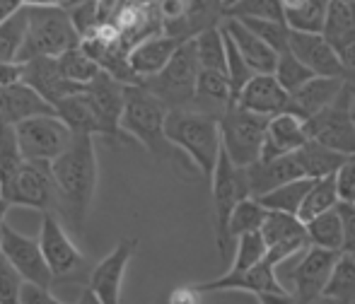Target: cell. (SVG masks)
<instances>
[{
  "mask_svg": "<svg viewBox=\"0 0 355 304\" xmlns=\"http://www.w3.org/2000/svg\"><path fill=\"white\" fill-rule=\"evenodd\" d=\"M51 172L58 186V215L83 234L99 179L92 136H75L73 145L51 162Z\"/></svg>",
  "mask_w": 355,
  "mask_h": 304,
  "instance_id": "6da1fadb",
  "label": "cell"
},
{
  "mask_svg": "<svg viewBox=\"0 0 355 304\" xmlns=\"http://www.w3.org/2000/svg\"><path fill=\"white\" fill-rule=\"evenodd\" d=\"M167 141L177 150L187 152L198 172L211 181L223 152V136H220V118L193 109H172L167 116Z\"/></svg>",
  "mask_w": 355,
  "mask_h": 304,
  "instance_id": "7a4b0ae2",
  "label": "cell"
},
{
  "mask_svg": "<svg viewBox=\"0 0 355 304\" xmlns=\"http://www.w3.org/2000/svg\"><path fill=\"white\" fill-rule=\"evenodd\" d=\"M172 109L157 99L143 84H128L126 109H123L121 128L128 138H136L153 154L155 162H169L177 147L167 141V116Z\"/></svg>",
  "mask_w": 355,
  "mask_h": 304,
  "instance_id": "3957f363",
  "label": "cell"
},
{
  "mask_svg": "<svg viewBox=\"0 0 355 304\" xmlns=\"http://www.w3.org/2000/svg\"><path fill=\"white\" fill-rule=\"evenodd\" d=\"M29 27L19 61H32L39 56H61L83 44V34L75 27L71 10L63 8H32L27 5Z\"/></svg>",
  "mask_w": 355,
  "mask_h": 304,
  "instance_id": "277c9868",
  "label": "cell"
},
{
  "mask_svg": "<svg viewBox=\"0 0 355 304\" xmlns=\"http://www.w3.org/2000/svg\"><path fill=\"white\" fill-rule=\"evenodd\" d=\"M213 186V227H215V244H218L220 258H227L230 247H232V237H230V217H232L234 208L244 201L252 198V188H249L247 169L237 167L227 152H220L218 167L211 179Z\"/></svg>",
  "mask_w": 355,
  "mask_h": 304,
  "instance_id": "5b68a950",
  "label": "cell"
},
{
  "mask_svg": "<svg viewBox=\"0 0 355 304\" xmlns=\"http://www.w3.org/2000/svg\"><path fill=\"white\" fill-rule=\"evenodd\" d=\"M198 73H201V63H198L196 44L193 39H189L157 75L145 78L141 84L157 99H162L169 109H193Z\"/></svg>",
  "mask_w": 355,
  "mask_h": 304,
  "instance_id": "8992f818",
  "label": "cell"
},
{
  "mask_svg": "<svg viewBox=\"0 0 355 304\" xmlns=\"http://www.w3.org/2000/svg\"><path fill=\"white\" fill-rule=\"evenodd\" d=\"M39 244H42L44 258H46L49 268H51L53 283L66 285H89V276H92V266L83 256L78 247L71 242L66 234L58 213H42V229H39Z\"/></svg>",
  "mask_w": 355,
  "mask_h": 304,
  "instance_id": "52a82bcc",
  "label": "cell"
},
{
  "mask_svg": "<svg viewBox=\"0 0 355 304\" xmlns=\"http://www.w3.org/2000/svg\"><path fill=\"white\" fill-rule=\"evenodd\" d=\"M268 123H271V116H261V114L247 111L242 107H230L220 116L223 150L237 167L247 169L261 157Z\"/></svg>",
  "mask_w": 355,
  "mask_h": 304,
  "instance_id": "ba28073f",
  "label": "cell"
},
{
  "mask_svg": "<svg viewBox=\"0 0 355 304\" xmlns=\"http://www.w3.org/2000/svg\"><path fill=\"white\" fill-rule=\"evenodd\" d=\"M19 143V152L24 159L32 162H53L73 145L75 133L56 114H42V116L24 118L15 126Z\"/></svg>",
  "mask_w": 355,
  "mask_h": 304,
  "instance_id": "9c48e42d",
  "label": "cell"
},
{
  "mask_svg": "<svg viewBox=\"0 0 355 304\" xmlns=\"http://www.w3.org/2000/svg\"><path fill=\"white\" fill-rule=\"evenodd\" d=\"M309 141L343 154H355V116H353V78H348L341 97L322 114L304 121Z\"/></svg>",
  "mask_w": 355,
  "mask_h": 304,
  "instance_id": "30bf717a",
  "label": "cell"
},
{
  "mask_svg": "<svg viewBox=\"0 0 355 304\" xmlns=\"http://www.w3.org/2000/svg\"><path fill=\"white\" fill-rule=\"evenodd\" d=\"M10 206L34 208L42 213H58V186L51 172V162L24 159L12 191L5 196Z\"/></svg>",
  "mask_w": 355,
  "mask_h": 304,
  "instance_id": "8fae6325",
  "label": "cell"
},
{
  "mask_svg": "<svg viewBox=\"0 0 355 304\" xmlns=\"http://www.w3.org/2000/svg\"><path fill=\"white\" fill-rule=\"evenodd\" d=\"M85 94L89 97L94 114H97L99 136L107 141H126L128 136L121 128V118L126 109L128 84L102 71L92 82L85 84Z\"/></svg>",
  "mask_w": 355,
  "mask_h": 304,
  "instance_id": "7c38bea8",
  "label": "cell"
},
{
  "mask_svg": "<svg viewBox=\"0 0 355 304\" xmlns=\"http://www.w3.org/2000/svg\"><path fill=\"white\" fill-rule=\"evenodd\" d=\"M0 251L17 268L24 283H32V285L44 287V290H49L53 285L51 268H49L46 258H44L39 239L27 237V234L12 229L8 222H3V227H0Z\"/></svg>",
  "mask_w": 355,
  "mask_h": 304,
  "instance_id": "4fadbf2b",
  "label": "cell"
},
{
  "mask_svg": "<svg viewBox=\"0 0 355 304\" xmlns=\"http://www.w3.org/2000/svg\"><path fill=\"white\" fill-rule=\"evenodd\" d=\"M338 256H341V251H331V249H319V247H309L304 251L302 261L290 273V280H293L290 295L295 297V302L309 304L324 295Z\"/></svg>",
  "mask_w": 355,
  "mask_h": 304,
  "instance_id": "5bb4252c",
  "label": "cell"
},
{
  "mask_svg": "<svg viewBox=\"0 0 355 304\" xmlns=\"http://www.w3.org/2000/svg\"><path fill=\"white\" fill-rule=\"evenodd\" d=\"M136 249L138 239H121L116 249H112V253L92 268L87 287L102 304H121L123 276H126V266L136 253Z\"/></svg>",
  "mask_w": 355,
  "mask_h": 304,
  "instance_id": "9a60e30c",
  "label": "cell"
},
{
  "mask_svg": "<svg viewBox=\"0 0 355 304\" xmlns=\"http://www.w3.org/2000/svg\"><path fill=\"white\" fill-rule=\"evenodd\" d=\"M22 84L32 87L34 92L42 99H46L51 107L56 102H61V99L71 97V94L83 89L80 84L71 82V80L63 75L56 56H39V58H32V61H24Z\"/></svg>",
  "mask_w": 355,
  "mask_h": 304,
  "instance_id": "2e32d148",
  "label": "cell"
},
{
  "mask_svg": "<svg viewBox=\"0 0 355 304\" xmlns=\"http://www.w3.org/2000/svg\"><path fill=\"white\" fill-rule=\"evenodd\" d=\"M290 53L300 58L309 71L324 78H348L338 61L336 48L331 46L324 34H307V32H290Z\"/></svg>",
  "mask_w": 355,
  "mask_h": 304,
  "instance_id": "e0dca14e",
  "label": "cell"
},
{
  "mask_svg": "<svg viewBox=\"0 0 355 304\" xmlns=\"http://www.w3.org/2000/svg\"><path fill=\"white\" fill-rule=\"evenodd\" d=\"M198 290L206 292H220V290H239V292H252V295H278V292H290L283 287L276 278V268L263 258L247 273H225V276L215 278L211 283H201L196 285Z\"/></svg>",
  "mask_w": 355,
  "mask_h": 304,
  "instance_id": "ac0fdd59",
  "label": "cell"
},
{
  "mask_svg": "<svg viewBox=\"0 0 355 304\" xmlns=\"http://www.w3.org/2000/svg\"><path fill=\"white\" fill-rule=\"evenodd\" d=\"M346 82H348V78L317 75L314 80H309L307 84H302L297 92L290 94L288 114L297 116L300 121H309V118L322 114L324 109H329L338 97H341Z\"/></svg>",
  "mask_w": 355,
  "mask_h": 304,
  "instance_id": "d6986e66",
  "label": "cell"
},
{
  "mask_svg": "<svg viewBox=\"0 0 355 304\" xmlns=\"http://www.w3.org/2000/svg\"><path fill=\"white\" fill-rule=\"evenodd\" d=\"M237 107L273 118L278 114L288 111L290 92L278 82V78L273 73H257V75L249 80L247 87H244Z\"/></svg>",
  "mask_w": 355,
  "mask_h": 304,
  "instance_id": "ffe728a7",
  "label": "cell"
},
{
  "mask_svg": "<svg viewBox=\"0 0 355 304\" xmlns=\"http://www.w3.org/2000/svg\"><path fill=\"white\" fill-rule=\"evenodd\" d=\"M249 188H252V198H261L266 193L276 191L297 179H307L300 167L297 157L293 154H283L276 159H257L252 167H247Z\"/></svg>",
  "mask_w": 355,
  "mask_h": 304,
  "instance_id": "44dd1931",
  "label": "cell"
},
{
  "mask_svg": "<svg viewBox=\"0 0 355 304\" xmlns=\"http://www.w3.org/2000/svg\"><path fill=\"white\" fill-rule=\"evenodd\" d=\"M184 44V39L179 37H169V34H155V37L143 39L141 44L131 48V68L138 78L145 80L150 75H157L169 61L172 56L179 51V46Z\"/></svg>",
  "mask_w": 355,
  "mask_h": 304,
  "instance_id": "7402d4cb",
  "label": "cell"
},
{
  "mask_svg": "<svg viewBox=\"0 0 355 304\" xmlns=\"http://www.w3.org/2000/svg\"><path fill=\"white\" fill-rule=\"evenodd\" d=\"M42 114H56L53 107L42 99L27 84L0 87V126H17L19 121Z\"/></svg>",
  "mask_w": 355,
  "mask_h": 304,
  "instance_id": "603a6c76",
  "label": "cell"
},
{
  "mask_svg": "<svg viewBox=\"0 0 355 304\" xmlns=\"http://www.w3.org/2000/svg\"><path fill=\"white\" fill-rule=\"evenodd\" d=\"M307 141L309 136H307V128H304V121H300L297 116H293L288 111L278 114L268 123L266 143H263V150L259 159H276L283 157V154H293Z\"/></svg>",
  "mask_w": 355,
  "mask_h": 304,
  "instance_id": "cb8c5ba5",
  "label": "cell"
},
{
  "mask_svg": "<svg viewBox=\"0 0 355 304\" xmlns=\"http://www.w3.org/2000/svg\"><path fill=\"white\" fill-rule=\"evenodd\" d=\"M223 29L232 37V42L237 44L239 53H242L244 61L252 66L254 73H276L278 53L273 51L263 39H259L247 24L239 22V19H234V17H225Z\"/></svg>",
  "mask_w": 355,
  "mask_h": 304,
  "instance_id": "d4e9b609",
  "label": "cell"
},
{
  "mask_svg": "<svg viewBox=\"0 0 355 304\" xmlns=\"http://www.w3.org/2000/svg\"><path fill=\"white\" fill-rule=\"evenodd\" d=\"M230 107H232V87H230L227 73L201 68V73H198V84H196L193 111H201V114H208V116L220 118Z\"/></svg>",
  "mask_w": 355,
  "mask_h": 304,
  "instance_id": "484cf974",
  "label": "cell"
},
{
  "mask_svg": "<svg viewBox=\"0 0 355 304\" xmlns=\"http://www.w3.org/2000/svg\"><path fill=\"white\" fill-rule=\"evenodd\" d=\"M53 111H56V116L71 128L75 136H99L97 114H94L89 97L85 94V87L80 92L71 94V97L53 104Z\"/></svg>",
  "mask_w": 355,
  "mask_h": 304,
  "instance_id": "4316f807",
  "label": "cell"
},
{
  "mask_svg": "<svg viewBox=\"0 0 355 304\" xmlns=\"http://www.w3.org/2000/svg\"><path fill=\"white\" fill-rule=\"evenodd\" d=\"M225 22V0H187V12L177 29V37L189 42L201 32Z\"/></svg>",
  "mask_w": 355,
  "mask_h": 304,
  "instance_id": "83f0119b",
  "label": "cell"
},
{
  "mask_svg": "<svg viewBox=\"0 0 355 304\" xmlns=\"http://www.w3.org/2000/svg\"><path fill=\"white\" fill-rule=\"evenodd\" d=\"M295 157H297L300 167H302L307 179H324L331 177V174H338V169L346 164L348 154L331 150V147L322 145L317 141H307L295 152Z\"/></svg>",
  "mask_w": 355,
  "mask_h": 304,
  "instance_id": "f1b7e54d",
  "label": "cell"
},
{
  "mask_svg": "<svg viewBox=\"0 0 355 304\" xmlns=\"http://www.w3.org/2000/svg\"><path fill=\"white\" fill-rule=\"evenodd\" d=\"M304 227H307L309 247L331 249V251H343L346 249V232H343V220L338 215V208L304 222Z\"/></svg>",
  "mask_w": 355,
  "mask_h": 304,
  "instance_id": "f546056e",
  "label": "cell"
},
{
  "mask_svg": "<svg viewBox=\"0 0 355 304\" xmlns=\"http://www.w3.org/2000/svg\"><path fill=\"white\" fill-rule=\"evenodd\" d=\"M341 203V193H338V177L331 174V177L324 179H314V186L309 188L307 198H304L302 208H300V220L309 222L314 220L317 215L327 211H334Z\"/></svg>",
  "mask_w": 355,
  "mask_h": 304,
  "instance_id": "4dcf8cb0",
  "label": "cell"
},
{
  "mask_svg": "<svg viewBox=\"0 0 355 304\" xmlns=\"http://www.w3.org/2000/svg\"><path fill=\"white\" fill-rule=\"evenodd\" d=\"M22 164L24 157L19 152L15 126H0V188H3V198L12 191Z\"/></svg>",
  "mask_w": 355,
  "mask_h": 304,
  "instance_id": "1f68e13d",
  "label": "cell"
},
{
  "mask_svg": "<svg viewBox=\"0 0 355 304\" xmlns=\"http://www.w3.org/2000/svg\"><path fill=\"white\" fill-rule=\"evenodd\" d=\"M324 297L334 300L336 304H353L355 302V249L341 251L334 273L327 283Z\"/></svg>",
  "mask_w": 355,
  "mask_h": 304,
  "instance_id": "d6a6232c",
  "label": "cell"
},
{
  "mask_svg": "<svg viewBox=\"0 0 355 304\" xmlns=\"http://www.w3.org/2000/svg\"><path fill=\"white\" fill-rule=\"evenodd\" d=\"M312 186H314V179H297V181L285 184V186L257 198V201L266 211H281V213H290V215H300V208H302L304 198H307Z\"/></svg>",
  "mask_w": 355,
  "mask_h": 304,
  "instance_id": "836d02e7",
  "label": "cell"
},
{
  "mask_svg": "<svg viewBox=\"0 0 355 304\" xmlns=\"http://www.w3.org/2000/svg\"><path fill=\"white\" fill-rule=\"evenodd\" d=\"M27 27H29L27 5L0 22V63L19 61V51L24 46Z\"/></svg>",
  "mask_w": 355,
  "mask_h": 304,
  "instance_id": "e575fe53",
  "label": "cell"
},
{
  "mask_svg": "<svg viewBox=\"0 0 355 304\" xmlns=\"http://www.w3.org/2000/svg\"><path fill=\"white\" fill-rule=\"evenodd\" d=\"M193 44H196V53H198L201 68H206V71L227 73V46H225L223 24L201 32L196 39H193Z\"/></svg>",
  "mask_w": 355,
  "mask_h": 304,
  "instance_id": "d590c367",
  "label": "cell"
},
{
  "mask_svg": "<svg viewBox=\"0 0 355 304\" xmlns=\"http://www.w3.org/2000/svg\"><path fill=\"white\" fill-rule=\"evenodd\" d=\"M234 261L232 268L227 273H247L249 268H254L257 263H261L268 253V244L263 239L261 229L257 232H247L234 242Z\"/></svg>",
  "mask_w": 355,
  "mask_h": 304,
  "instance_id": "8d00e7d4",
  "label": "cell"
},
{
  "mask_svg": "<svg viewBox=\"0 0 355 304\" xmlns=\"http://www.w3.org/2000/svg\"><path fill=\"white\" fill-rule=\"evenodd\" d=\"M261 234L268 247H273V244L288 242L293 237H302V234H307V227H304V222L297 215H290V213H281V211H268Z\"/></svg>",
  "mask_w": 355,
  "mask_h": 304,
  "instance_id": "74e56055",
  "label": "cell"
},
{
  "mask_svg": "<svg viewBox=\"0 0 355 304\" xmlns=\"http://www.w3.org/2000/svg\"><path fill=\"white\" fill-rule=\"evenodd\" d=\"M329 3H331V0H307L300 10L285 15L290 29H295V32H307V34H324Z\"/></svg>",
  "mask_w": 355,
  "mask_h": 304,
  "instance_id": "f35d334b",
  "label": "cell"
},
{
  "mask_svg": "<svg viewBox=\"0 0 355 304\" xmlns=\"http://www.w3.org/2000/svg\"><path fill=\"white\" fill-rule=\"evenodd\" d=\"M355 34V0H331L329 3L327 15V27H324V37L329 42H338Z\"/></svg>",
  "mask_w": 355,
  "mask_h": 304,
  "instance_id": "ab89813d",
  "label": "cell"
},
{
  "mask_svg": "<svg viewBox=\"0 0 355 304\" xmlns=\"http://www.w3.org/2000/svg\"><path fill=\"white\" fill-rule=\"evenodd\" d=\"M56 58H58V66H61L63 75L71 80V82L80 84V87L89 84L94 78L99 75V73H102V68H99L97 63H94L80 46L71 48V51L61 53V56H56Z\"/></svg>",
  "mask_w": 355,
  "mask_h": 304,
  "instance_id": "60d3db41",
  "label": "cell"
},
{
  "mask_svg": "<svg viewBox=\"0 0 355 304\" xmlns=\"http://www.w3.org/2000/svg\"><path fill=\"white\" fill-rule=\"evenodd\" d=\"M266 215H268V211L257 198H244V201L234 208L232 217H230V237H232V242H237L242 234L261 229Z\"/></svg>",
  "mask_w": 355,
  "mask_h": 304,
  "instance_id": "b9f144b4",
  "label": "cell"
},
{
  "mask_svg": "<svg viewBox=\"0 0 355 304\" xmlns=\"http://www.w3.org/2000/svg\"><path fill=\"white\" fill-rule=\"evenodd\" d=\"M225 46H227V78H230V87H232V107H237L244 87H247L249 80L257 75V73H254L252 66L244 61V56L239 53L237 44L232 42V37H230L227 32H225Z\"/></svg>",
  "mask_w": 355,
  "mask_h": 304,
  "instance_id": "7bdbcfd3",
  "label": "cell"
},
{
  "mask_svg": "<svg viewBox=\"0 0 355 304\" xmlns=\"http://www.w3.org/2000/svg\"><path fill=\"white\" fill-rule=\"evenodd\" d=\"M273 75H276L278 82L293 94V92H297L302 84H307L309 80L317 78V73L309 71L295 53L283 51V53H278V66H276V73H273Z\"/></svg>",
  "mask_w": 355,
  "mask_h": 304,
  "instance_id": "ee69618b",
  "label": "cell"
},
{
  "mask_svg": "<svg viewBox=\"0 0 355 304\" xmlns=\"http://www.w3.org/2000/svg\"><path fill=\"white\" fill-rule=\"evenodd\" d=\"M225 17H234V19L254 17V19H278V22H288L281 0H237V3L225 10Z\"/></svg>",
  "mask_w": 355,
  "mask_h": 304,
  "instance_id": "f6af8a7d",
  "label": "cell"
},
{
  "mask_svg": "<svg viewBox=\"0 0 355 304\" xmlns=\"http://www.w3.org/2000/svg\"><path fill=\"white\" fill-rule=\"evenodd\" d=\"M239 22L247 24V27L252 29L259 39H263L276 53L288 51L290 32H293L288 22H278V19H254V17H244V19H239Z\"/></svg>",
  "mask_w": 355,
  "mask_h": 304,
  "instance_id": "bcb514c9",
  "label": "cell"
},
{
  "mask_svg": "<svg viewBox=\"0 0 355 304\" xmlns=\"http://www.w3.org/2000/svg\"><path fill=\"white\" fill-rule=\"evenodd\" d=\"M22 287H24V278L0 253V304H19L22 302Z\"/></svg>",
  "mask_w": 355,
  "mask_h": 304,
  "instance_id": "7dc6e473",
  "label": "cell"
},
{
  "mask_svg": "<svg viewBox=\"0 0 355 304\" xmlns=\"http://www.w3.org/2000/svg\"><path fill=\"white\" fill-rule=\"evenodd\" d=\"M307 249H309V237H307V234H302V237H293V239H288V242H281V244H273V247H268L266 261L276 268V266H281L285 258L295 256V253H300V251H307Z\"/></svg>",
  "mask_w": 355,
  "mask_h": 304,
  "instance_id": "c3c4849f",
  "label": "cell"
},
{
  "mask_svg": "<svg viewBox=\"0 0 355 304\" xmlns=\"http://www.w3.org/2000/svg\"><path fill=\"white\" fill-rule=\"evenodd\" d=\"M338 193H341V201L355 203V154H348L346 164L338 169Z\"/></svg>",
  "mask_w": 355,
  "mask_h": 304,
  "instance_id": "681fc988",
  "label": "cell"
},
{
  "mask_svg": "<svg viewBox=\"0 0 355 304\" xmlns=\"http://www.w3.org/2000/svg\"><path fill=\"white\" fill-rule=\"evenodd\" d=\"M338 53V61H341L343 71H346L348 78H355V34L346 39H338V42L331 44Z\"/></svg>",
  "mask_w": 355,
  "mask_h": 304,
  "instance_id": "f907efd6",
  "label": "cell"
},
{
  "mask_svg": "<svg viewBox=\"0 0 355 304\" xmlns=\"http://www.w3.org/2000/svg\"><path fill=\"white\" fill-rule=\"evenodd\" d=\"M338 215L343 220V232H346V249L343 251H351L355 249V203H338Z\"/></svg>",
  "mask_w": 355,
  "mask_h": 304,
  "instance_id": "816d5d0a",
  "label": "cell"
},
{
  "mask_svg": "<svg viewBox=\"0 0 355 304\" xmlns=\"http://www.w3.org/2000/svg\"><path fill=\"white\" fill-rule=\"evenodd\" d=\"M19 304H66V302L56 300V297H53L49 290H44V287H37V285H32V283H24L22 302Z\"/></svg>",
  "mask_w": 355,
  "mask_h": 304,
  "instance_id": "f5cc1de1",
  "label": "cell"
},
{
  "mask_svg": "<svg viewBox=\"0 0 355 304\" xmlns=\"http://www.w3.org/2000/svg\"><path fill=\"white\" fill-rule=\"evenodd\" d=\"M22 78H24V63L22 61L0 63V87L22 84Z\"/></svg>",
  "mask_w": 355,
  "mask_h": 304,
  "instance_id": "db71d44e",
  "label": "cell"
},
{
  "mask_svg": "<svg viewBox=\"0 0 355 304\" xmlns=\"http://www.w3.org/2000/svg\"><path fill=\"white\" fill-rule=\"evenodd\" d=\"M201 295L196 285H187V287H177V290L169 295V304H201Z\"/></svg>",
  "mask_w": 355,
  "mask_h": 304,
  "instance_id": "11a10c76",
  "label": "cell"
},
{
  "mask_svg": "<svg viewBox=\"0 0 355 304\" xmlns=\"http://www.w3.org/2000/svg\"><path fill=\"white\" fill-rule=\"evenodd\" d=\"M80 3H85V0H27V5H32V8H63V10H71Z\"/></svg>",
  "mask_w": 355,
  "mask_h": 304,
  "instance_id": "9f6ffc18",
  "label": "cell"
},
{
  "mask_svg": "<svg viewBox=\"0 0 355 304\" xmlns=\"http://www.w3.org/2000/svg\"><path fill=\"white\" fill-rule=\"evenodd\" d=\"M259 304H297L290 292H278V295H259Z\"/></svg>",
  "mask_w": 355,
  "mask_h": 304,
  "instance_id": "6f0895ef",
  "label": "cell"
},
{
  "mask_svg": "<svg viewBox=\"0 0 355 304\" xmlns=\"http://www.w3.org/2000/svg\"><path fill=\"white\" fill-rule=\"evenodd\" d=\"M75 304H102V302L97 300V295H94V292L89 290V287H85L83 295H80V300L75 302Z\"/></svg>",
  "mask_w": 355,
  "mask_h": 304,
  "instance_id": "680465c9",
  "label": "cell"
},
{
  "mask_svg": "<svg viewBox=\"0 0 355 304\" xmlns=\"http://www.w3.org/2000/svg\"><path fill=\"white\" fill-rule=\"evenodd\" d=\"M10 203L5 201V198H0V227H3V222H5V215H8V211H10Z\"/></svg>",
  "mask_w": 355,
  "mask_h": 304,
  "instance_id": "91938a15",
  "label": "cell"
},
{
  "mask_svg": "<svg viewBox=\"0 0 355 304\" xmlns=\"http://www.w3.org/2000/svg\"><path fill=\"white\" fill-rule=\"evenodd\" d=\"M309 304H336V302H334V300H329V297H319V300H314V302H309Z\"/></svg>",
  "mask_w": 355,
  "mask_h": 304,
  "instance_id": "94428289",
  "label": "cell"
},
{
  "mask_svg": "<svg viewBox=\"0 0 355 304\" xmlns=\"http://www.w3.org/2000/svg\"><path fill=\"white\" fill-rule=\"evenodd\" d=\"M234 3H237V0H225V10H227L230 5H234Z\"/></svg>",
  "mask_w": 355,
  "mask_h": 304,
  "instance_id": "6125c7cd",
  "label": "cell"
},
{
  "mask_svg": "<svg viewBox=\"0 0 355 304\" xmlns=\"http://www.w3.org/2000/svg\"><path fill=\"white\" fill-rule=\"evenodd\" d=\"M353 92H355V78H353Z\"/></svg>",
  "mask_w": 355,
  "mask_h": 304,
  "instance_id": "be15d7a7",
  "label": "cell"
},
{
  "mask_svg": "<svg viewBox=\"0 0 355 304\" xmlns=\"http://www.w3.org/2000/svg\"><path fill=\"white\" fill-rule=\"evenodd\" d=\"M0 198H3V188H0Z\"/></svg>",
  "mask_w": 355,
  "mask_h": 304,
  "instance_id": "e7e4bbea",
  "label": "cell"
},
{
  "mask_svg": "<svg viewBox=\"0 0 355 304\" xmlns=\"http://www.w3.org/2000/svg\"><path fill=\"white\" fill-rule=\"evenodd\" d=\"M0 253H3V251H0Z\"/></svg>",
  "mask_w": 355,
  "mask_h": 304,
  "instance_id": "03108f58",
  "label": "cell"
}]
</instances>
